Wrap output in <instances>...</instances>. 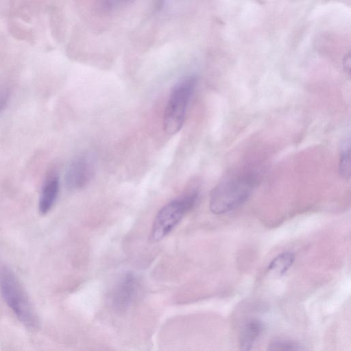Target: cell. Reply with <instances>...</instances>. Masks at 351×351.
Instances as JSON below:
<instances>
[{
	"mask_svg": "<svg viewBox=\"0 0 351 351\" xmlns=\"http://www.w3.org/2000/svg\"><path fill=\"white\" fill-rule=\"evenodd\" d=\"M261 173L255 167L247 166L227 173L212 191L211 212L223 214L244 204L257 185Z\"/></svg>",
	"mask_w": 351,
	"mask_h": 351,
	"instance_id": "1",
	"label": "cell"
},
{
	"mask_svg": "<svg viewBox=\"0 0 351 351\" xmlns=\"http://www.w3.org/2000/svg\"><path fill=\"white\" fill-rule=\"evenodd\" d=\"M0 293L17 319L28 329L39 327L38 317L29 297L13 271L0 263Z\"/></svg>",
	"mask_w": 351,
	"mask_h": 351,
	"instance_id": "2",
	"label": "cell"
},
{
	"mask_svg": "<svg viewBox=\"0 0 351 351\" xmlns=\"http://www.w3.org/2000/svg\"><path fill=\"white\" fill-rule=\"evenodd\" d=\"M196 84L195 76H188L172 88L163 118V128L167 134H175L182 128L187 106Z\"/></svg>",
	"mask_w": 351,
	"mask_h": 351,
	"instance_id": "3",
	"label": "cell"
},
{
	"mask_svg": "<svg viewBox=\"0 0 351 351\" xmlns=\"http://www.w3.org/2000/svg\"><path fill=\"white\" fill-rule=\"evenodd\" d=\"M198 194V191L193 189L161 208L156 214L152 225V239L158 241L167 236L184 215L194 206Z\"/></svg>",
	"mask_w": 351,
	"mask_h": 351,
	"instance_id": "4",
	"label": "cell"
},
{
	"mask_svg": "<svg viewBox=\"0 0 351 351\" xmlns=\"http://www.w3.org/2000/svg\"><path fill=\"white\" fill-rule=\"evenodd\" d=\"M93 173L92 160L86 156H79L70 163L66 169V184L71 190L82 189L90 180Z\"/></svg>",
	"mask_w": 351,
	"mask_h": 351,
	"instance_id": "5",
	"label": "cell"
},
{
	"mask_svg": "<svg viewBox=\"0 0 351 351\" xmlns=\"http://www.w3.org/2000/svg\"><path fill=\"white\" fill-rule=\"evenodd\" d=\"M138 280L131 272L125 274L117 282L112 294V304L119 312L125 311L130 305L136 293Z\"/></svg>",
	"mask_w": 351,
	"mask_h": 351,
	"instance_id": "6",
	"label": "cell"
},
{
	"mask_svg": "<svg viewBox=\"0 0 351 351\" xmlns=\"http://www.w3.org/2000/svg\"><path fill=\"white\" fill-rule=\"evenodd\" d=\"M59 193V180L56 176H49L43 184L39 199L38 208L42 215L53 207Z\"/></svg>",
	"mask_w": 351,
	"mask_h": 351,
	"instance_id": "7",
	"label": "cell"
},
{
	"mask_svg": "<svg viewBox=\"0 0 351 351\" xmlns=\"http://www.w3.org/2000/svg\"><path fill=\"white\" fill-rule=\"evenodd\" d=\"M264 330L263 322L253 319L243 326L239 335V347L242 350H250Z\"/></svg>",
	"mask_w": 351,
	"mask_h": 351,
	"instance_id": "8",
	"label": "cell"
},
{
	"mask_svg": "<svg viewBox=\"0 0 351 351\" xmlns=\"http://www.w3.org/2000/svg\"><path fill=\"white\" fill-rule=\"evenodd\" d=\"M295 260L294 254L285 252L276 256L269 264L267 269L278 275H283L291 267Z\"/></svg>",
	"mask_w": 351,
	"mask_h": 351,
	"instance_id": "9",
	"label": "cell"
},
{
	"mask_svg": "<svg viewBox=\"0 0 351 351\" xmlns=\"http://www.w3.org/2000/svg\"><path fill=\"white\" fill-rule=\"evenodd\" d=\"M339 171L344 178H349L350 176L349 139L344 140L340 145Z\"/></svg>",
	"mask_w": 351,
	"mask_h": 351,
	"instance_id": "10",
	"label": "cell"
},
{
	"mask_svg": "<svg viewBox=\"0 0 351 351\" xmlns=\"http://www.w3.org/2000/svg\"><path fill=\"white\" fill-rule=\"evenodd\" d=\"M303 346L295 341L285 339H275L268 345L269 350H302Z\"/></svg>",
	"mask_w": 351,
	"mask_h": 351,
	"instance_id": "11",
	"label": "cell"
},
{
	"mask_svg": "<svg viewBox=\"0 0 351 351\" xmlns=\"http://www.w3.org/2000/svg\"><path fill=\"white\" fill-rule=\"evenodd\" d=\"M101 8L106 11H110L114 10L123 4L128 2L130 0H98Z\"/></svg>",
	"mask_w": 351,
	"mask_h": 351,
	"instance_id": "12",
	"label": "cell"
},
{
	"mask_svg": "<svg viewBox=\"0 0 351 351\" xmlns=\"http://www.w3.org/2000/svg\"><path fill=\"white\" fill-rule=\"evenodd\" d=\"M11 33L17 38L20 39H27V38L31 37L30 33L27 31V29L21 27V25H18L16 24H14L11 25Z\"/></svg>",
	"mask_w": 351,
	"mask_h": 351,
	"instance_id": "13",
	"label": "cell"
},
{
	"mask_svg": "<svg viewBox=\"0 0 351 351\" xmlns=\"http://www.w3.org/2000/svg\"><path fill=\"white\" fill-rule=\"evenodd\" d=\"M9 98V93L7 90H0V112L5 106Z\"/></svg>",
	"mask_w": 351,
	"mask_h": 351,
	"instance_id": "14",
	"label": "cell"
}]
</instances>
